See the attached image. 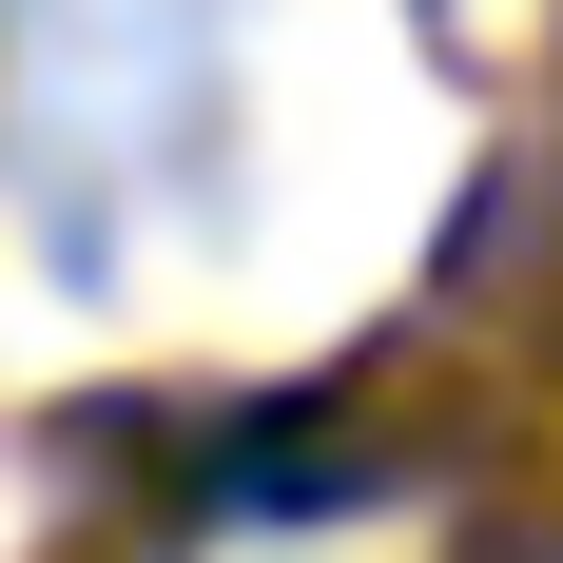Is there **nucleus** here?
<instances>
[{
	"label": "nucleus",
	"instance_id": "f257e3e1",
	"mask_svg": "<svg viewBox=\"0 0 563 563\" xmlns=\"http://www.w3.org/2000/svg\"><path fill=\"white\" fill-rule=\"evenodd\" d=\"M253 0H0V214L58 291H136L233 233Z\"/></svg>",
	"mask_w": 563,
	"mask_h": 563
}]
</instances>
